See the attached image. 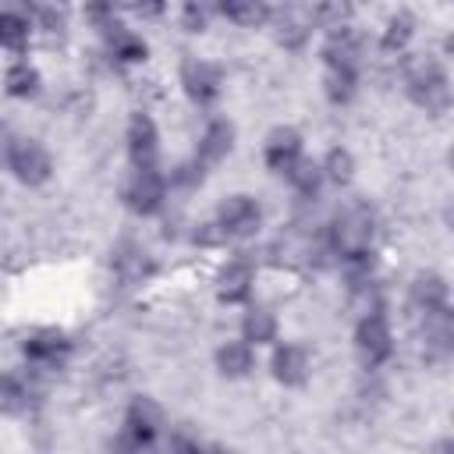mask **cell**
<instances>
[{
	"label": "cell",
	"mask_w": 454,
	"mask_h": 454,
	"mask_svg": "<svg viewBox=\"0 0 454 454\" xmlns=\"http://www.w3.org/2000/svg\"><path fill=\"white\" fill-rule=\"evenodd\" d=\"M128 156H131V167H156L160 160V131H156V121L149 114H131L128 121Z\"/></svg>",
	"instance_id": "9c48e42d"
},
{
	"label": "cell",
	"mask_w": 454,
	"mask_h": 454,
	"mask_svg": "<svg viewBox=\"0 0 454 454\" xmlns=\"http://www.w3.org/2000/svg\"><path fill=\"white\" fill-rule=\"evenodd\" d=\"M450 340H454L450 309H443V312H426V316H422V344H426V358L443 362V358L450 355Z\"/></svg>",
	"instance_id": "9a60e30c"
},
{
	"label": "cell",
	"mask_w": 454,
	"mask_h": 454,
	"mask_svg": "<svg viewBox=\"0 0 454 454\" xmlns=\"http://www.w3.org/2000/svg\"><path fill=\"white\" fill-rule=\"evenodd\" d=\"M231 145H234V124L231 121H209L206 124V131H202V138H199V149H195V167H199V174L206 170V167H213V163H220L227 153H231Z\"/></svg>",
	"instance_id": "7c38bea8"
},
{
	"label": "cell",
	"mask_w": 454,
	"mask_h": 454,
	"mask_svg": "<svg viewBox=\"0 0 454 454\" xmlns=\"http://www.w3.org/2000/svg\"><path fill=\"white\" fill-rule=\"evenodd\" d=\"M114 270H117V277H121L124 284H138V280L153 270V262H149V252H145V248H138V245H121V252L114 255Z\"/></svg>",
	"instance_id": "44dd1931"
},
{
	"label": "cell",
	"mask_w": 454,
	"mask_h": 454,
	"mask_svg": "<svg viewBox=\"0 0 454 454\" xmlns=\"http://www.w3.org/2000/svg\"><path fill=\"white\" fill-rule=\"evenodd\" d=\"M206 18H209L206 7H195V4L184 7V25H188L192 32H202V28H206Z\"/></svg>",
	"instance_id": "4dcf8cb0"
},
{
	"label": "cell",
	"mask_w": 454,
	"mask_h": 454,
	"mask_svg": "<svg viewBox=\"0 0 454 454\" xmlns=\"http://www.w3.org/2000/svg\"><path fill=\"white\" fill-rule=\"evenodd\" d=\"M404 85H408L411 103L422 106L426 114H443L450 106V78H447L443 64L433 57L415 60L404 74Z\"/></svg>",
	"instance_id": "7a4b0ae2"
},
{
	"label": "cell",
	"mask_w": 454,
	"mask_h": 454,
	"mask_svg": "<svg viewBox=\"0 0 454 454\" xmlns=\"http://www.w3.org/2000/svg\"><path fill=\"white\" fill-rule=\"evenodd\" d=\"M241 340L245 344H270L277 340V316L262 305H252L245 316H241Z\"/></svg>",
	"instance_id": "ffe728a7"
},
{
	"label": "cell",
	"mask_w": 454,
	"mask_h": 454,
	"mask_svg": "<svg viewBox=\"0 0 454 454\" xmlns=\"http://www.w3.org/2000/svg\"><path fill=\"white\" fill-rule=\"evenodd\" d=\"M312 21H316V11L309 7H284L277 11V39L284 46H301L312 32Z\"/></svg>",
	"instance_id": "ac0fdd59"
},
{
	"label": "cell",
	"mask_w": 454,
	"mask_h": 454,
	"mask_svg": "<svg viewBox=\"0 0 454 454\" xmlns=\"http://www.w3.org/2000/svg\"><path fill=\"white\" fill-rule=\"evenodd\" d=\"M287 181L305 195V199H312L316 192H319V181H323V170H319V163H312V160H298L291 170H287Z\"/></svg>",
	"instance_id": "4316f807"
},
{
	"label": "cell",
	"mask_w": 454,
	"mask_h": 454,
	"mask_svg": "<svg viewBox=\"0 0 454 454\" xmlns=\"http://www.w3.org/2000/svg\"><path fill=\"white\" fill-rule=\"evenodd\" d=\"M330 248L351 266L362 259H372V241H376V213L362 202L344 206L333 220H330Z\"/></svg>",
	"instance_id": "6da1fadb"
},
{
	"label": "cell",
	"mask_w": 454,
	"mask_h": 454,
	"mask_svg": "<svg viewBox=\"0 0 454 454\" xmlns=\"http://www.w3.org/2000/svg\"><path fill=\"white\" fill-rule=\"evenodd\" d=\"M447 298H450V291H447V280H443L440 273H433V270L415 273V280H411V305H415L419 316L450 309Z\"/></svg>",
	"instance_id": "4fadbf2b"
},
{
	"label": "cell",
	"mask_w": 454,
	"mask_h": 454,
	"mask_svg": "<svg viewBox=\"0 0 454 454\" xmlns=\"http://www.w3.org/2000/svg\"><path fill=\"white\" fill-rule=\"evenodd\" d=\"M273 376H277V383H284V387H301L305 380H309V355H305V348H298V344H280L277 351H273Z\"/></svg>",
	"instance_id": "e0dca14e"
},
{
	"label": "cell",
	"mask_w": 454,
	"mask_h": 454,
	"mask_svg": "<svg viewBox=\"0 0 454 454\" xmlns=\"http://www.w3.org/2000/svg\"><path fill=\"white\" fill-rule=\"evenodd\" d=\"M4 89H7V96H14V99H28V96L39 92V71H35L28 60H18V64L7 67Z\"/></svg>",
	"instance_id": "603a6c76"
},
{
	"label": "cell",
	"mask_w": 454,
	"mask_h": 454,
	"mask_svg": "<svg viewBox=\"0 0 454 454\" xmlns=\"http://www.w3.org/2000/svg\"><path fill=\"white\" fill-rule=\"evenodd\" d=\"M28 397H32V387H28L21 376H14V372L0 376V404H4V408L21 411V408H28Z\"/></svg>",
	"instance_id": "83f0119b"
},
{
	"label": "cell",
	"mask_w": 454,
	"mask_h": 454,
	"mask_svg": "<svg viewBox=\"0 0 454 454\" xmlns=\"http://www.w3.org/2000/svg\"><path fill=\"white\" fill-rule=\"evenodd\" d=\"M411 32H415V18L408 14V11H397V14H390V21H387V28H383V50H404L408 46V39H411Z\"/></svg>",
	"instance_id": "d4e9b609"
},
{
	"label": "cell",
	"mask_w": 454,
	"mask_h": 454,
	"mask_svg": "<svg viewBox=\"0 0 454 454\" xmlns=\"http://www.w3.org/2000/svg\"><path fill=\"white\" fill-rule=\"evenodd\" d=\"M262 156H266V167L270 170H277V174H284L287 177V170L305 156L301 153V135L294 131V128H273L270 135H266V145H262Z\"/></svg>",
	"instance_id": "8fae6325"
},
{
	"label": "cell",
	"mask_w": 454,
	"mask_h": 454,
	"mask_svg": "<svg viewBox=\"0 0 454 454\" xmlns=\"http://www.w3.org/2000/svg\"><path fill=\"white\" fill-rule=\"evenodd\" d=\"M167 199V177L156 170V167H131L128 181H124V206L138 216H149L163 206Z\"/></svg>",
	"instance_id": "5b68a950"
},
{
	"label": "cell",
	"mask_w": 454,
	"mask_h": 454,
	"mask_svg": "<svg viewBox=\"0 0 454 454\" xmlns=\"http://www.w3.org/2000/svg\"><path fill=\"white\" fill-rule=\"evenodd\" d=\"M103 35H106V50H110V57L121 60V64H138V60H145V53H149L145 39H142L138 32L117 25V21H106V25H103Z\"/></svg>",
	"instance_id": "2e32d148"
},
{
	"label": "cell",
	"mask_w": 454,
	"mask_h": 454,
	"mask_svg": "<svg viewBox=\"0 0 454 454\" xmlns=\"http://www.w3.org/2000/svg\"><path fill=\"white\" fill-rule=\"evenodd\" d=\"M163 454H202V447H199L195 440H188V436L174 433V436L163 443Z\"/></svg>",
	"instance_id": "f546056e"
},
{
	"label": "cell",
	"mask_w": 454,
	"mask_h": 454,
	"mask_svg": "<svg viewBox=\"0 0 454 454\" xmlns=\"http://www.w3.org/2000/svg\"><path fill=\"white\" fill-rule=\"evenodd\" d=\"M330 181H337V184H344V181H351V170H355V156L348 153V149H340V145H333L330 153H326V160H323V167H319Z\"/></svg>",
	"instance_id": "f1b7e54d"
},
{
	"label": "cell",
	"mask_w": 454,
	"mask_h": 454,
	"mask_svg": "<svg viewBox=\"0 0 454 454\" xmlns=\"http://www.w3.org/2000/svg\"><path fill=\"white\" fill-rule=\"evenodd\" d=\"M252 365H255L252 344H245V340H227V344H220V348H216V369H220L223 376H231V380L248 376V372H252Z\"/></svg>",
	"instance_id": "d6986e66"
},
{
	"label": "cell",
	"mask_w": 454,
	"mask_h": 454,
	"mask_svg": "<svg viewBox=\"0 0 454 454\" xmlns=\"http://www.w3.org/2000/svg\"><path fill=\"white\" fill-rule=\"evenodd\" d=\"M252 284H255V266L248 259H231L216 277V294H220V301L234 305L252 294Z\"/></svg>",
	"instance_id": "5bb4252c"
},
{
	"label": "cell",
	"mask_w": 454,
	"mask_h": 454,
	"mask_svg": "<svg viewBox=\"0 0 454 454\" xmlns=\"http://www.w3.org/2000/svg\"><path fill=\"white\" fill-rule=\"evenodd\" d=\"M11 142H14V135H11V128H7V124H0V163H7V153H11Z\"/></svg>",
	"instance_id": "1f68e13d"
},
{
	"label": "cell",
	"mask_w": 454,
	"mask_h": 454,
	"mask_svg": "<svg viewBox=\"0 0 454 454\" xmlns=\"http://www.w3.org/2000/svg\"><path fill=\"white\" fill-rule=\"evenodd\" d=\"M7 167L14 170V177L21 184H43V181H50L53 160L39 138H14L11 153H7Z\"/></svg>",
	"instance_id": "52a82bcc"
},
{
	"label": "cell",
	"mask_w": 454,
	"mask_h": 454,
	"mask_svg": "<svg viewBox=\"0 0 454 454\" xmlns=\"http://www.w3.org/2000/svg\"><path fill=\"white\" fill-rule=\"evenodd\" d=\"M21 351H25V358H28L32 365H39V369H57V365L67 362L71 340H67V333H60V330H35V333L25 337Z\"/></svg>",
	"instance_id": "30bf717a"
},
{
	"label": "cell",
	"mask_w": 454,
	"mask_h": 454,
	"mask_svg": "<svg viewBox=\"0 0 454 454\" xmlns=\"http://www.w3.org/2000/svg\"><path fill=\"white\" fill-rule=\"evenodd\" d=\"M32 39V21L18 11H0V46L21 53Z\"/></svg>",
	"instance_id": "7402d4cb"
},
{
	"label": "cell",
	"mask_w": 454,
	"mask_h": 454,
	"mask_svg": "<svg viewBox=\"0 0 454 454\" xmlns=\"http://www.w3.org/2000/svg\"><path fill=\"white\" fill-rule=\"evenodd\" d=\"M160 433V411L149 397H135L124 411V426L110 440V454H142Z\"/></svg>",
	"instance_id": "3957f363"
},
{
	"label": "cell",
	"mask_w": 454,
	"mask_h": 454,
	"mask_svg": "<svg viewBox=\"0 0 454 454\" xmlns=\"http://www.w3.org/2000/svg\"><path fill=\"white\" fill-rule=\"evenodd\" d=\"M355 85H358V71L351 67H326V99L330 103H348L355 96Z\"/></svg>",
	"instance_id": "cb8c5ba5"
},
{
	"label": "cell",
	"mask_w": 454,
	"mask_h": 454,
	"mask_svg": "<svg viewBox=\"0 0 454 454\" xmlns=\"http://www.w3.org/2000/svg\"><path fill=\"white\" fill-rule=\"evenodd\" d=\"M181 85H184V92H188L192 103L206 106V103H213V99L220 96L223 74H220L216 64H209V60H202V57H188V60L181 64Z\"/></svg>",
	"instance_id": "ba28073f"
},
{
	"label": "cell",
	"mask_w": 454,
	"mask_h": 454,
	"mask_svg": "<svg viewBox=\"0 0 454 454\" xmlns=\"http://www.w3.org/2000/svg\"><path fill=\"white\" fill-rule=\"evenodd\" d=\"M355 351L362 358V365H383L394 351V333H390V323L383 316V309H372V312H362L358 326H355Z\"/></svg>",
	"instance_id": "277c9868"
},
{
	"label": "cell",
	"mask_w": 454,
	"mask_h": 454,
	"mask_svg": "<svg viewBox=\"0 0 454 454\" xmlns=\"http://www.w3.org/2000/svg\"><path fill=\"white\" fill-rule=\"evenodd\" d=\"M202 454H231V450H223V447H202Z\"/></svg>",
	"instance_id": "d6a6232c"
},
{
	"label": "cell",
	"mask_w": 454,
	"mask_h": 454,
	"mask_svg": "<svg viewBox=\"0 0 454 454\" xmlns=\"http://www.w3.org/2000/svg\"><path fill=\"white\" fill-rule=\"evenodd\" d=\"M220 14L227 18V21H234V25H245V28H255V25H262L273 11L266 7V4H255V0H248V4H223L220 7Z\"/></svg>",
	"instance_id": "484cf974"
},
{
	"label": "cell",
	"mask_w": 454,
	"mask_h": 454,
	"mask_svg": "<svg viewBox=\"0 0 454 454\" xmlns=\"http://www.w3.org/2000/svg\"><path fill=\"white\" fill-rule=\"evenodd\" d=\"M213 223H216V231H220L223 241H227V238H248V234L259 231L262 209H259V202H255L252 195H227V199L220 202Z\"/></svg>",
	"instance_id": "8992f818"
}]
</instances>
